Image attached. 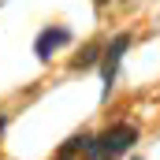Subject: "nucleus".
Here are the masks:
<instances>
[{
  "instance_id": "f257e3e1",
  "label": "nucleus",
  "mask_w": 160,
  "mask_h": 160,
  "mask_svg": "<svg viewBox=\"0 0 160 160\" xmlns=\"http://www.w3.org/2000/svg\"><path fill=\"white\" fill-rule=\"evenodd\" d=\"M134 142H138V130H134L130 123H116V127H108L101 138H89L86 160H116V157H123Z\"/></svg>"
},
{
  "instance_id": "f03ea898",
  "label": "nucleus",
  "mask_w": 160,
  "mask_h": 160,
  "mask_svg": "<svg viewBox=\"0 0 160 160\" xmlns=\"http://www.w3.org/2000/svg\"><path fill=\"white\" fill-rule=\"evenodd\" d=\"M130 48V34H116L112 45L104 48V56H101V78H104V97L112 93V86H116V75H119V60L123 52Z\"/></svg>"
},
{
  "instance_id": "7ed1b4c3",
  "label": "nucleus",
  "mask_w": 160,
  "mask_h": 160,
  "mask_svg": "<svg viewBox=\"0 0 160 160\" xmlns=\"http://www.w3.org/2000/svg\"><path fill=\"white\" fill-rule=\"evenodd\" d=\"M71 41V30L67 26H48V30H41L38 41H34V52H38V60H48L56 48H63Z\"/></svg>"
},
{
  "instance_id": "20e7f679",
  "label": "nucleus",
  "mask_w": 160,
  "mask_h": 160,
  "mask_svg": "<svg viewBox=\"0 0 160 160\" xmlns=\"http://www.w3.org/2000/svg\"><path fill=\"white\" fill-rule=\"evenodd\" d=\"M86 145H89V134H75L63 149H60V160H67V157H75V153H86Z\"/></svg>"
},
{
  "instance_id": "39448f33",
  "label": "nucleus",
  "mask_w": 160,
  "mask_h": 160,
  "mask_svg": "<svg viewBox=\"0 0 160 160\" xmlns=\"http://www.w3.org/2000/svg\"><path fill=\"white\" fill-rule=\"evenodd\" d=\"M93 63H97V48H93V45H89V48H86V52H82L78 60H75V63H71V67H75V71H78V67H93Z\"/></svg>"
},
{
  "instance_id": "423d86ee",
  "label": "nucleus",
  "mask_w": 160,
  "mask_h": 160,
  "mask_svg": "<svg viewBox=\"0 0 160 160\" xmlns=\"http://www.w3.org/2000/svg\"><path fill=\"white\" fill-rule=\"evenodd\" d=\"M104 4H108V0H97V8H104Z\"/></svg>"
}]
</instances>
